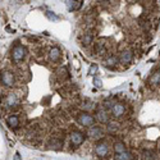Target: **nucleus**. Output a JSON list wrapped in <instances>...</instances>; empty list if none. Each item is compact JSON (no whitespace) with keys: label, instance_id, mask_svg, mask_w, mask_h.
Returning <instances> with one entry per match:
<instances>
[{"label":"nucleus","instance_id":"obj_21","mask_svg":"<svg viewBox=\"0 0 160 160\" xmlns=\"http://www.w3.org/2000/svg\"><path fill=\"white\" fill-rule=\"evenodd\" d=\"M45 14H46V17H47V18H49L50 21H53V22H54V21H55V22H56V21H59V17H58L55 13H53V12L47 10Z\"/></svg>","mask_w":160,"mask_h":160},{"label":"nucleus","instance_id":"obj_28","mask_svg":"<svg viewBox=\"0 0 160 160\" xmlns=\"http://www.w3.org/2000/svg\"><path fill=\"white\" fill-rule=\"evenodd\" d=\"M159 72H160V65H159Z\"/></svg>","mask_w":160,"mask_h":160},{"label":"nucleus","instance_id":"obj_24","mask_svg":"<svg viewBox=\"0 0 160 160\" xmlns=\"http://www.w3.org/2000/svg\"><path fill=\"white\" fill-rule=\"evenodd\" d=\"M96 72H97V65H96V64H92L91 68H90V71H88V74H90V76H95Z\"/></svg>","mask_w":160,"mask_h":160},{"label":"nucleus","instance_id":"obj_20","mask_svg":"<svg viewBox=\"0 0 160 160\" xmlns=\"http://www.w3.org/2000/svg\"><path fill=\"white\" fill-rule=\"evenodd\" d=\"M106 128L109 132H115L118 129V123H114V122H109L108 125H106Z\"/></svg>","mask_w":160,"mask_h":160},{"label":"nucleus","instance_id":"obj_14","mask_svg":"<svg viewBox=\"0 0 160 160\" xmlns=\"http://www.w3.org/2000/svg\"><path fill=\"white\" fill-rule=\"evenodd\" d=\"M65 5L68 6L69 10H76V9H78V8H81L82 2H73V0H68V2H65Z\"/></svg>","mask_w":160,"mask_h":160},{"label":"nucleus","instance_id":"obj_27","mask_svg":"<svg viewBox=\"0 0 160 160\" xmlns=\"http://www.w3.org/2000/svg\"><path fill=\"white\" fill-rule=\"evenodd\" d=\"M15 160H21V155H19V153H17V154H15Z\"/></svg>","mask_w":160,"mask_h":160},{"label":"nucleus","instance_id":"obj_2","mask_svg":"<svg viewBox=\"0 0 160 160\" xmlns=\"http://www.w3.org/2000/svg\"><path fill=\"white\" fill-rule=\"evenodd\" d=\"M78 123L81 125H83V127H92L95 123V119L88 113H81V114H78Z\"/></svg>","mask_w":160,"mask_h":160},{"label":"nucleus","instance_id":"obj_15","mask_svg":"<svg viewBox=\"0 0 160 160\" xmlns=\"http://www.w3.org/2000/svg\"><path fill=\"white\" fill-rule=\"evenodd\" d=\"M114 159L115 160H131L132 159V154L128 153V151H124V153H122V154H117Z\"/></svg>","mask_w":160,"mask_h":160},{"label":"nucleus","instance_id":"obj_7","mask_svg":"<svg viewBox=\"0 0 160 160\" xmlns=\"http://www.w3.org/2000/svg\"><path fill=\"white\" fill-rule=\"evenodd\" d=\"M2 83L5 86H13L14 83V76L10 72H3L2 73Z\"/></svg>","mask_w":160,"mask_h":160},{"label":"nucleus","instance_id":"obj_6","mask_svg":"<svg viewBox=\"0 0 160 160\" xmlns=\"http://www.w3.org/2000/svg\"><path fill=\"white\" fill-rule=\"evenodd\" d=\"M132 58H133V54L129 50H123V51L119 54V63L122 64H128L132 62Z\"/></svg>","mask_w":160,"mask_h":160},{"label":"nucleus","instance_id":"obj_5","mask_svg":"<svg viewBox=\"0 0 160 160\" xmlns=\"http://www.w3.org/2000/svg\"><path fill=\"white\" fill-rule=\"evenodd\" d=\"M88 137L90 138H94V140H99L103 137V129L100 127H96V125H92V127L88 128Z\"/></svg>","mask_w":160,"mask_h":160},{"label":"nucleus","instance_id":"obj_12","mask_svg":"<svg viewBox=\"0 0 160 160\" xmlns=\"http://www.w3.org/2000/svg\"><path fill=\"white\" fill-rule=\"evenodd\" d=\"M17 103H18V99H17V96L14 94H10V95H8L5 97V105L8 108H12V106H15Z\"/></svg>","mask_w":160,"mask_h":160},{"label":"nucleus","instance_id":"obj_25","mask_svg":"<svg viewBox=\"0 0 160 160\" xmlns=\"http://www.w3.org/2000/svg\"><path fill=\"white\" fill-rule=\"evenodd\" d=\"M94 85H95V87L100 88L103 86V82H101V80H99V78H94Z\"/></svg>","mask_w":160,"mask_h":160},{"label":"nucleus","instance_id":"obj_11","mask_svg":"<svg viewBox=\"0 0 160 160\" xmlns=\"http://www.w3.org/2000/svg\"><path fill=\"white\" fill-rule=\"evenodd\" d=\"M118 62H119V58L112 55V56H109V58L105 59L104 65L108 67V68H113V67H115V64H118Z\"/></svg>","mask_w":160,"mask_h":160},{"label":"nucleus","instance_id":"obj_18","mask_svg":"<svg viewBox=\"0 0 160 160\" xmlns=\"http://www.w3.org/2000/svg\"><path fill=\"white\" fill-rule=\"evenodd\" d=\"M150 83H151V85H159V83H160V72H158V73L151 76V77H150Z\"/></svg>","mask_w":160,"mask_h":160},{"label":"nucleus","instance_id":"obj_9","mask_svg":"<svg viewBox=\"0 0 160 160\" xmlns=\"http://www.w3.org/2000/svg\"><path fill=\"white\" fill-rule=\"evenodd\" d=\"M112 114L114 115V117H121V115H123L124 114V112H125V106L123 105V104H121V103H117L114 106H113V109H112Z\"/></svg>","mask_w":160,"mask_h":160},{"label":"nucleus","instance_id":"obj_1","mask_svg":"<svg viewBox=\"0 0 160 160\" xmlns=\"http://www.w3.org/2000/svg\"><path fill=\"white\" fill-rule=\"evenodd\" d=\"M27 54V50L24 46L22 45H15L12 50V58H13V60L14 62H21L24 59V56H26Z\"/></svg>","mask_w":160,"mask_h":160},{"label":"nucleus","instance_id":"obj_17","mask_svg":"<svg viewBox=\"0 0 160 160\" xmlns=\"http://www.w3.org/2000/svg\"><path fill=\"white\" fill-rule=\"evenodd\" d=\"M49 146H50V149H55V150H59L62 146H63V142L60 141V140H56V138H54V140H51L49 142Z\"/></svg>","mask_w":160,"mask_h":160},{"label":"nucleus","instance_id":"obj_19","mask_svg":"<svg viewBox=\"0 0 160 160\" xmlns=\"http://www.w3.org/2000/svg\"><path fill=\"white\" fill-rule=\"evenodd\" d=\"M96 53H97L99 55H104V54L106 53L105 45H104V44H97V45H96Z\"/></svg>","mask_w":160,"mask_h":160},{"label":"nucleus","instance_id":"obj_8","mask_svg":"<svg viewBox=\"0 0 160 160\" xmlns=\"http://www.w3.org/2000/svg\"><path fill=\"white\" fill-rule=\"evenodd\" d=\"M96 119L100 122V123H109V115H108V112L105 109H99L96 112Z\"/></svg>","mask_w":160,"mask_h":160},{"label":"nucleus","instance_id":"obj_13","mask_svg":"<svg viewBox=\"0 0 160 160\" xmlns=\"http://www.w3.org/2000/svg\"><path fill=\"white\" fill-rule=\"evenodd\" d=\"M6 124L10 125L12 128H17L19 125V119L17 115H9L6 118Z\"/></svg>","mask_w":160,"mask_h":160},{"label":"nucleus","instance_id":"obj_16","mask_svg":"<svg viewBox=\"0 0 160 160\" xmlns=\"http://www.w3.org/2000/svg\"><path fill=\"white\" fill-rule=\"evenodd\" d=\"M113 147H114L115 154H122L125 151V145L123 144V142H115Z\"/></svg>","mask_w":160,"mask_h":160},{"label":"nucleus","instance_id":"obj_23","mask_svg":"<svg viewBox=\"0 0 160 160\" xmlns=\"http://www.w3.org/2000/svg\"><path fill=\"white\" fill-rule=\"evenodd\" d=\"M115 105V103L113 101V100H106V101H104V108H106V109H113V106Z\"/></svg>","mask_w":160,"mask_h":160},{"label":"nucleus","instance_id":"obj_4","mask_svg":"<svg viewBox=\"0 0 160 160\" xmlns=\"http://www.w3.org/2000/svg\"><path fill=\"white\" fill-rule=\"evenodd\" d=\"M83 140H85V136H83V133H81L80 131H74L71 133V142H72V145L74 146H80Z\"/></svg>","mask_w":160,"mask_h":160},{"label":"nucleus","instance_id":"obj_22","mask_svg":"<svg viewBox=\"0 0 160 160\" xmlns=\"http://www.w3.org/2000/svg\"><path fill=\"white\" fill-rule=\"evenodd\" d=\"M91 43H92V35L91 33H85V36H83V44L90 45Z\"/></svg>","mask_w":160,"mask_h":160},{"label":"nucleus","instance_id":"obj_26","mask_svg":"<svg viewBox=\"0 0 160 160\" xmlns=\"http://www.w3.org/2000/svg\"><path fill=\"white\" fill-rule=\"evenodd\" d=\"M82 108H83V109H86V110H90V109H92L94 106H92V103L87 101V103H83V104H82Z\"/></svg>","mask_w":160,"mask_h":160},{"label":"nucleus","instance_id":"obj_3","mask_svg":"<svg viewBox=\"0 0 160 160\" xmlns=\"http://www.w3.org/2000/svg\"><path fill=\"white\" fill-rule=\"evenodd\" d=\"M108 151H109V147H108V144L104 141L101 142H97V144L95 145V153L97 156L100 158H104L108 155Z\"/></svg>","mask_w":160,"mask_h":160},{"label":"nucleus","instance_id":"obj_10","mask_svg":"<svg viewBox=\"0 0 160 160\" xmlns=\"http://www.w3.org/2000/svg\"><path fill=\"white\" fill-rule=\"evenodd\" d=\"M59 58H60V49H59V47L50 49V51H49V59H50V60L56 62Z\"/></svg>","mask_w":160,"mask_h":160}]
</instances>
